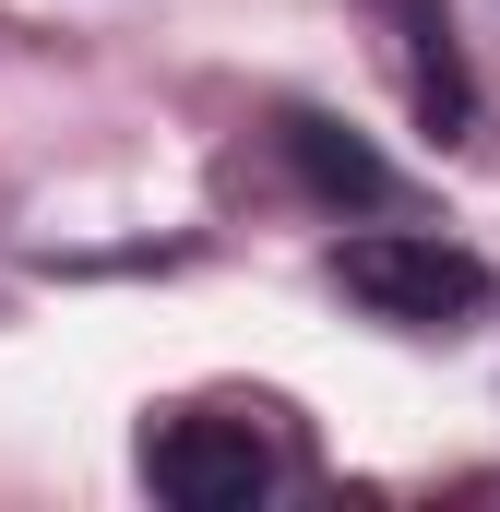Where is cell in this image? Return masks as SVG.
<instances>
[{
  "label": "cell",
  "instance_id": "3",
  "mask_svg": "<svg viewBox=\"0 0 500 512\" xmlns=\"http://www.w3.org/2000/svg\"><path fill=\"white\" fill-rule=\"evenodd\" d=\"M381 36H393V72H405V108L441 131V143H465L477 131V84H465V48H453V0H370Z\"/></svg>",
  "mask_w": 500,
  "mask_h": 512
},
{
  "label": "cell",
  "instance_id": "1",
  "mask_svg": "<svg viewBox=\"0 0 500 512\" xmlns=\"http://www.w3.org/2000/svg\"><path fill=\"white\" fill-rule=\"evenodd\" d=\"M334 286L370 310V322H405V334H441L489 298L477 251L453 239H417V227H370V239H334Z\"/></svg>",
  "mask_w": 500,
  "mask_h": 512
},
{
  "label": "cell",
  "instance_id": "2",
  "mask_svg": "<svg viewBox=\"0 0 500 512\" xmlns=\"http://www.w3.org/2000/svg\"><path fill=\"white\" fill-rule=\"evenodd\" d=\"M143 477L179 512H250L274 489V453L250 417H167V429H143Z\"/></svg>",
  "mask_w": 500,
  "mask_h": 512
},
{
  "label": "cell",
  "instance_id": "4",
  "mask_svg": "<svg viewBox=\"0 0 500 512\" xmlns=\"http://www.w3.org/2000/svg\"><path fill=\"white\" fill-rule=\"evenodd\" d=\"M286 155H298V179L322 191V203H393V167H381L358 131H334V120H286Z\"/></svg>",
  "mask_w": 500,
  "mask_h": 512
}]
</instances>
